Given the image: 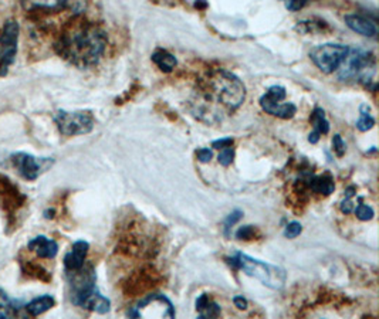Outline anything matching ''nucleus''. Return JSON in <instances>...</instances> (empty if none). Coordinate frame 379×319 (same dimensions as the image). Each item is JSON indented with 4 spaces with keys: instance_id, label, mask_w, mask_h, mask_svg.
<instances>
[{
    "instance_id": "obj_1",
    "label": "nucleus",
    "mask_w": 379,
    "mask_h": 319,
    "mask_svg": "<svg viewBox=\"0 0 379 319\" xmlns=\"http://www.w3.org/2000/svg\"><path fill=\"white\" fill-rule=\"evenodd\" d=\"M244 98L246 87L239 77L226 70H217L200 83L193 112L202 121L217 122L222 120L223 110H237Z\"/></svg>"
},
{
    "instance_id": "obj_2",
    "label": "nucleus",
    "mask_w": 379,
    "mask_h": 319,
    "mask_svg": "<svg viewBox=\"0 0 379 319\" xmlns=\"http://www.w3.org/2000/svg\"><path fill=\"white\" fill-rule=\"evenodd\" d=\"M107 47V35L96 23L76 19L60 35L56 52L79 69L96 66Z\"/></svg>"
},
{
    "instance_id": "obj_3",
    "label": "nucleus",
    "mask_w": 379,
    "mask_h": 319,
    "mask_svg": "<svg viewBox=\"0 0 379 319\" xmlns=\"http://www.w3.org/2000/svg\"><path fill=\"white\" fill-rule=\"evenodd\" d=\"M227 261L234 268L242 269L246 275L259 279L263 285L271 289H281L285 284L287 274L281 267H277L264 261H259L243 253H236Z\"/></svg>"
},
{
    "instance_id": "obj_4",
    "label": "nucleus",
    "mask_w": 379,
    "mask_h": 319,
    "mask_svg": "<svg viewBox=\"0 0 379 319\" xmlns=\"http://www.w3.org/2000/svg\"><path fill=\"white\" fill-rule=\"evenodd\" d=\"M375 74V57L363 49H349L338 67V79L342 81H358L368 84Z\"/></svg>"
},
{
    "instance_id": "obj_5",
    "label": "nucleus",
    "mask_w": 379,
    "mask_h": 319,
    "mask_svg": "<svg viewBox=\"0 0 379 319\" xmlns=\"http://www.w3.org/2000/svg\"><path fill=\"white\" fill-rule=\"evenodd\" d=\"M67 274L70 285V299L74 305L83 308L89 298L98 291L96 285V271L91 265H83L80 269Z\"/></svg>"
},
{
    "instance_id": "obj_6",
    "label": "nucleus",
    "mask_w": 379,
    "mask_h": 319,
    "mask_svg": "<svg viewBox=\"0 0 379 319\" xmlns=\"http://www.w3.org/2000/svg\"><path fill=\"white\" fill-rule=\"evenodd\" d=\"M55 122L64 137L84 135L93 131L94 118L89 111H57L55 115Z\"/></svg>"
},
{
    "instance_id": "obj_7",
    "label": "nucleus",
    "mask_w": 379,
    "mask_h": 319,
    "mask_svg": "<svg viewBox=\"0 0 379 319\" xmlns=\"http://www.w3.org/2000/svg\"><path fill=\"white\" fill-rule=\"evenodd\" d=\"M131 318H175V308L169 298L161 294H152L141 299L128 311Z\"/></svg>"
},
{
    "instance_id": "obj_8",
    "label": "nucleus",
    "mask_w": 379,
    "mask_h": 319,
    "mask_svg": "<svg viewBox=\"0 0 379 319\" xmlns=\"http://www.w3.org/2000/svg\"><path fill=\"white\" fill-rule=\"evenodd\" d=\"M348 53V47L342 45H321L310 52L312 63L325 74H331L338 70Z\"/></svg>"
},
{
    "instance_id": "obj_9",
    "label": "nucleus",
    "mask_w": 379,
    "mask_h": 319,
    "mask_svg": "<svg viewBox=\"0 0 379 319\" xmlns=\"http://www.w3.org/2000/svg\"><path fill=\"white\" fill-rule=\"evenodd\" d=\"M285 97H287V93L284 87L273 86L260 98V105L267 114L273 117H277L281 120H290L295 115L297 107L293 103H283Z\"/></svg>"
},
{
    "instance_id": "obj_10",
    "label": "nucleus",
    "mask_w": 379,
    "mask_h": 319,
    "mask_svg": "<svg viewBox=\"0 0 379 319\" xmlns=\"http://www.w3.org/2000/svg\"><path fill=\"white\" fill-rule=\"evenodd\" d=\"M19 40V25L16 21H9L4 26L0 35V77L8 74L9 67L15 63L18 53Z\"/></svg>"
},
{
    "instance_id": "obj_11",
    "label": "nucleus",
    "mask_w": 379,
    "mask_h": 319,
    "mask_svg": "<svg viewBox=\"0 0 379 319\" xmlns=\"http://www.w3.org/2000/svg\"><path fill=\"white\" fill-rule=\"evenodd\" d=\"M11 162L13 168L18 170V173L26 179V180H36L39 176H42L45 172H47L53 165L55 159L52 158H36L29 153L18 152L12 155Z\"/></svg>"
},
{
    "instance_id": "obj_12",
    "label": "nucleus",
    "mask_w": 379,
    "mask_h": 319,
    "mask_svg": "<svg viewBox=\"0 0 379 319\" xmlns=\"http://www.w3.org/2000/svg\"><path fill=\"white\" fill-rule=\"evenodd\" d=\"M89 250H90V244L87 241H84V240L76 241L73 244L72 250L64 257L66 271L72 272V271L80 269L86 262V257L89 254Z\"/></svg>"
},
{
    "instance_id": "obj_13",
    "label": "nucleus",
    "mask_w": 379,
    "mask_h": 319,
    "mask_svg": "<svg viewBox=\"0 0 379 319\" xmlns=\"http://www.w3.org/2000/svg\"><path fill=\"white\" fill-rule=\"evenodd\" d=\"M72 0H22V6L28 12H60L70 6Z\"/></svg>"
},
{
    "instance_id": "obj_14",
    "label": "nucleus",
    "mask_w": 379,
    "mask_h": 319,
    "mask_svg": "<svg viewBox=\"0 0 379 319\" xmlns=\"http://www.w3.org/2000/svg\"><path fill=\"white\" fill-rule=\"evenodd\" d=\"M28 248L36 253L38 257L49 260H53L59 253V244L46 236H38L32 238L28 244Z\"/></svg>"
},
{
    "instance_id": "obj_15",
    "label": "nucleus",
    "mask_w": 379,
    "mask_h": 319,
    "mask_svg": "<svg viewBox=\"0 0 379 319\" xmlns=\"http://www.w3.org/2000/svg\"><path fill=\"white\" fill-rule=\"evenodd\" d=\"M344 21H345L346 26H348L352 32H355V33H358V35H361V36H365V37H375L376 33H378L376 25H375L372 21H369V19L361 16V15H346V16L344 18Z\"/></svg>"
},
{
    "instance_id": "obj_16",
    "label": "nucleus",
    "mask_w": 379,
    "mask_h": 319,
    "mask_svg": "<svg viewBox=\"0 0 379 319\" xmlns=\"http://www.w3.org/2000/svg\"><path fill=\"white\" fill-rule=\"evenodd\" d=\"M310 121L314 127V131L310 134L308 141L311 144H317L319 141L321 135H327L329 132V122L325 117V112L322 108H315L310 117Z\"/></svg>"
},
{
    "instance_id": "obj_17",
    "label": "nucleus",
    "mask_w": 379,
    "mask_h": 319,
    "mask_svg": "<svg viewBox=\"0 0 379 319\" xmlns=\"http://www.w3.org/2000/svg\"><path fill=\"white\" fill-rule=\"evenodd\" d=\"M307 186L311 189V192L314 193H319V195H331L335 189V183L334 179L328 175H322V176H314V175H307L305 180Z\"/></svg>"
},
{
    "instance_id": "obj_18",
    "label": "nucleus",
    "mask_w": 379,
    "mask_h": 319,
    "mask_svg": "<svg viewBox=\"0 0 379 319\" xmlns=\"http://www.w3.org/2000/svg\"><path fill=\"white\" fill-rule=\"evenodd\" d=\"M55 305H56V299L52 295H42V296L30 301L25 306V309L30 316H39V315L47 312L49 309H52Z\"/></svg>"
},
{
    "instance_id": "obj_19",
    "label": "nucleus",
    "mask_w": 379,
    "mask_h": 319,
    "mask_svg": "<svg viewBox=\"0 0 379 319\" xmlns=\"http://www.w3.org/2000/svg\"><path fill=\"white\" fill-rule=\"evenodd\" d=\"M196 311L199 312V318H217L220 315V306L208 294H202L196 299Z\"/></svg>"
},
{
    "instance_id": "obj_20",
    "label": "nucleus",
    "mask_w": 379,
    "mask_h": 319,
    "mask_svg": "<svg viewBox=\"0 0 379 319\" xmlns=\"http://www.w3.org/2000/svg\"><path fill=\"white\" fill-rule=\"evenodd\" d=\"M152 62L164 73H171L176 67V64H178L176 57L174 54H171L169 52H166V50H157L152 54Z\"/></svg>"
},
{
    "instance_id": "obj_21",
    "label": "nucleus",
    "mask_w": 379,
    "mask_h": 319,
    "mask_svg": "<svg viewBox=\"0 0 379 319\" xmlns=\"http://www.w3.org/2000/svg\"><path fill=\"white\" fill-rule=\"evenodd\" d=\"M83 308L93 311V312H97V313H107L111 309V302L108 298L101 295L100 291H97L94 295H91L89 298V301L84 303Z\"/></svg>"
},
{
    "instance_id": "obj_22",
    "label": "nucleus",
    "mask_w": 379,
    "mask_h": 319,
    "mask_svg": "<svg viewBox=\"0 0 379 319\" xmlns=\"http://www.w3.org/2000/svg\"><path fill=\"white\" fill-rule=\"evenodd\" d=\"M18 308L15 306L13 301L4 289H0V318H13Z\"/></svg>"
},
{
    "instance_id": "obj_23",
    "label": "nucleus",
    "mask_w": 379,
    "mask_h": 319,
    "mask_svg": "<svg viewBox=\"0 0 379 319\" xmlns=\"http://www.w3.org/2000/svg\"><path fill=\"white\" fill-rule=\"evenodd\" d=\"M359 114H361V117H359V120L356 122V128L361 132H366V131H369L375 125V120L370 115V108L366 104H362L359 107Z\"/></svg>"
},
{
    "instance_id": "obj_24",
    "label": "nucleus",
    "mask_w": 379,
    "mask_h": 319,
    "mask_svg": "<svg viewBox=\"0 0 379 319\" xmlns=\"http://www.w3.org/2000/svg\"><path fill=\"white\" fill-rule=\"evenodd\" d=\"M353 195H355V187H349V189H346V192H345V199H344L342 203H341V211H342V213L349 214V213L353 211V209H355V204H353V202H352Z\"/></svg>"
},
{
    "instance_id": "obj_25",
    "label": "nucleus",
    "mask_w": 379,
    "mask_h": 319,
    "mask_svg": "<svg viewBox=\"0 0 379 319\" xmlns=\"http://www.w3.org/2000/svg\"><path fill=\"white\" fill-rule=\"evenodd\" d=\"M353 211H355V214H356V217L359 219V220H362V221H368V220H370L372 217H373V209L370 207V206H368V204H358L355 209H353Z\"/></svg>"
},
{
    "instance_id": "obj_26",
    "label": "nucleus",
    "mask_w": 379,
    "mask_h": 319,
    "mask_svg": "<svg viewBox=\"0 0 379 319\" xmlns=\"http://www.w3.org/2000/svg\"><path fill=\"white\" fill-rule=\"evenodd\" d=\"M257 234V230L253 226H243L236 231L237 240H253Z\"/></svg>"
},
{
    "instance_id": "obj_27",
    "label": "nucleus",
    "mask_w": 379,
    "mask_h": 319,
    "mask_svg": "<svg viewBox=\"0 0 379 319\" xmlns=\"http://www.w3.org/2000/svg\"><path fill=\"white\" fill-rule=\"evenodd\" d=\"M243 217V211H240V210H234L233 213H230L229 216H227V219L225 220V233H226V236H230V228L240 220Z\"/></svg>"
},
{
    "instance_id": "obj_28",
    "label": "nucleus",
    "mask_w": 379,
    "mask_h": 319,
    "mask_svg": "<svg viewBox=\"0 0 379 319\" xmlns=\"http://www.w3.org/2000/svg\"><path fill=\"white\" fill-rule=\"evenodd\" d=\"M301 231H302L301 224L298 221H291L284 228V237H287V238H295V237H298L301 234Z\"/></svg>"
},
{
    "instance_id": "obj_29",
    "label": "nucleus",
    "mask_w": 379,
    "mask_h": 319,
    "mask_svg": "<svg viewBox=\"0 0 379 319\" xmlns=\"http://www.w3.org/2000/svg\"><path fill=\"white\" fill-rule=\"evenodd\" d=\"M233 158H234V149L230 146V148H226V149L220 151L217 161H219V163L222 166H229L233 162Z\"/></svg>"
},
{
    "instance_id": "obj_30",
    "label": "nucleus",
    "mask_w": 379,
    "mask_h": 319,
    "mask_svg": "<svg viewBox=\"0 0 379 319\" xmlns=\"http://www.w3.org/2000/svg\"><path fill=\"white\" fill-rule=\"evenodd\" d=\"M332 149L336 153V156H339V158L344 156V153L346 151V145L342 141L341 135H334V138H332Z\"/></svg>"
},
{
    "instance_id": "obj_31",
    "label": "nucleus",
    "mask_w": 379,
    "mask_h": 319,
    "mask_svg": "<svg viewBox=\"0 0 379 319\" xmlns=\"http://www.w3.org/2000/svg\"><path fill=\"white\" fill-rule=\"evenodd\" d=\"M283 2L285 4V8L290 12H297V11H301L310 2V0H283Z\"/></svg>"
},
{
    "instance_id": "obj_32",
    "label": "nucleus",
    "mask_w": 379,
    "mask_h": 319,
    "mask_svg": "<svg viewBox=\"0 0 379 319\" xmlns=\"http://www.w3.org/2000/svg\"><path fill=\"white\" fill-rule=\"evenodd\" d=\"M196 156H198L199 162H202V163H209L210 159H212V156H213V153H212L210 149H208V148H202V149H199V151L196 152Z\"/></svg>"
},
{
    "instance_id": "obj_33",
    "label": "nucleus",
    "mask_w": 379,
    "mask_h": 319,
    "mask_svg": "<svg viewBox=\"0 0 379 319\" xmlns=\"http://www.w3.org/2000/svg\"><path fill=\"white\" fill-rule=\"evenodd\" d=\"M212 146L215 148V149H226V148H230V146H233V139L232 138H223V139H217V141H215L213 144H212Z\"/></svg>"
},
{
    "instance_id": "obj_34",
    "label": "nucleus",
    "mask_w": 379,
    "mask_h": 319,
    "mask_svg": "<svg viewBox=\"0 0 379 319\" xmlns=\"http://www.w3.org/2000/svg\"><path fill=\"white\" fill-rule=\"evenodd\" d=\"M233 302H234V305H236L239 309H246V308H247V299L243 298L242 295L234 296V298H233Z\"/></svg>"
}]
</instances>
